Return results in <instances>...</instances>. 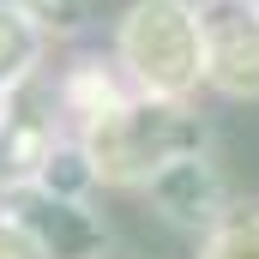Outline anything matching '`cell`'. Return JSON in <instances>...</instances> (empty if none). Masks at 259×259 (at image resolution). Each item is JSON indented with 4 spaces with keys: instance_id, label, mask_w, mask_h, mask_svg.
<instances>
[{
    "instance_id": "obj_1",
    "label": "cell",
    "mask_w": 259,
    "mask_h": 259,
    "mask_svg": "<svg viewBox=\"0 0 259 259\" xmlns=\"http://www.w3.org/2000/svg\"><path fill=\"white\" fill-rule=\"evenodd\" d=\"M199 145H205V127L199 115L181 109V97H145L133 109H115L84 139L97 181H151L157 169H169L175 157H187Z\"/></svg>"
},
{
    "instance_id": "obj_2",
    "label": "cell",
    "mask_w": 259,
    "mask_h": 259,
    "mask_svg": "<svg viewBox=\"0 0 259 259\" xmlns=\"http://www.w3.org/2000/svg\"><path fill=\"white\" fill-rule=\"evenodd\" d=\"M121 61L151 97H187L205 78V30L193 0H133L121 18Z\"/></svg>"
},
{
    "instance_id": "obj_3",
    "label": "cell",
    "mask_w": 259,
    "mask_h": 259,
    "mask_svg": "<svg viewBox=\"0 0 259 259\" xmlns=\"http://www.w3.org/2000/svg\"><path fill=\"white\" fill-rule=\"evenodd\" d=\"M205 78L223 97H259V6L253 0H205Z\"/></svg>"
},
{
    "instance_id": "obj_4",
    "label": "cell",
    "mask_w": 259,
    "mask_h": 259,
    "mask_svg": "<svg viewBox=\"0 0 259 259\" xmlns=\"http://www.w3.org/2000/svg\"><path fill=\"white\" fill-rule=\"evenodd\" d=\"M6 211L36 235V247L49 259H97V247H103V223L84 211V199H61L36 181H24L6 193Z\"/></svg>"
},
{
    "instance_id": "obj_5",
    "label": "cell",
    "mask_w": 259,
    "mask_h": 259,
    "mask_svg": "<svg viewBox=\"0 0 259 259\" xmlns=\"http://www.w3.org/2000/svg\"><path fill=\"white\" fill-rule=\"evenodd\" d=\"M145 193L151 205L175 223V229H217V217H223V175H217V163L211 157H175L169 169H157L151 181H145Z\"/></svg>"
},
{
    "instance_id": "obj_6",
    "label": "cell",
    "mask_w": 259,
    "mask_h": 259,
    "mask_svg": "<svg viewBox=\"0 0 259 259\" xmlns=\"http://www.w3.org/2000/svg\"><path fill=\"white\" fill-rule=\"evenodd\" d=\"M42 55V24L24 0H0V91H12Z\"/></svg>"
},
{
    "instance_id": "obj_7",
    "label": "cell",
    "mask_w": 259,
    "mask_h": 259,
    "mask_svg": "<svg viewBox=\"0 0 259 259\" xmlns=\"http://www.w3.org/2000/svg\"><path fill=\"white\" fill-rule=\"evenodd\" d=\"M91 181H97V163H91L84 145H55L42 157V169H36V187H49V193H61V199H84Z\"/></svg>"
},
{
    "instance_id": "obj_8",
    "label": "cell",
    "mask_w": 259,
    "mask_h": 259,
    "mask_svg": "<svg viewBox=\"0 0 259 259\" xmlns=\"http://www.w3.org/2000/svg\"><path fill=\"white\" fill-rule=\"evenodd\" d=\"M205 259H259V217H235L211 235Z\"/></svg>"
},
{
    "instance_id": "obj_9",
    "label": "cell",
    "mask_w": 259,
    "mask_h": 259,
    "mask_svg": "<svg viewBox=\"0 0 259 259\" xmlns=\"http://www.w3.org/2000/svg\"><path fill=\"white\" fill-rule=\"evenodd\" d=\"M36 12V24H55V30H72L91 18V0H24Z\"/></svg>"
},
{
    "instance_id": "obj_10",
    "label": "cell",
    "mask_w": 259,
    "mask_h": 259,
    "mask_svg": "<svg viewBox=\"0 0 259 259\" xmlns=\"http://www.w3.org/2000/svg\"><path fill=\"white\" fill-rule=\"evenodd\" d=\"M0 259H49L42 247H36V235H30L12 211H0Z\"/></svg>"
}]
</instances>
